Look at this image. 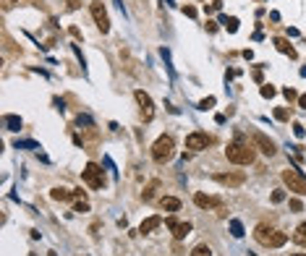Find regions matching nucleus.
<instances>
[{
	"label": "nucleus",
	"instance_id": "15",
	"mask_svg": "<svg viewBox=\"0 0 306 256\" xmlns=\"http://www.w3.org/2000/svg\"><path fill=\"white\" fill-rule=\"evenodd\" d=\"M160 209H162V212H178L181 201H178L176 196H162V199H160Z\"/></svg>",
	"mask_w": 306,
	"mask_h": 256
},
{
	"label": "nucleus",
	"instance_id": "25",
	"mask_svg": "<svg viewBox=\"0 0 306 256\" xmlns=\"http://www.w3.org/2000/svg\"><path fill=\"white\" fill-rule=\"evenodd\" d=\"M212 107H215V97H207L199 102V110H212Z\"/></svg>",
	"mask_w": 306,
	"mask_h": 256
},
{
	"label": "nucleus",
	"instance_id": "4",
	"mask_svg": "<svg viewBox=\"0 0 306 256\" xmlns=\"http://www.w3.org/2000/svg\"><path fill=\"white\" fill-rule=\"evenodd\" d=\"M173 149H176L173 136H160L157 142H155V147H152V159L162 165V162H168V159L173 157Z\"/></svg>",
	"mask_w": 306,
	"mask_h": 256
},
{
	"label": "nucleus",
	"instance_id": "23",
	"mask_svg": "<svg viewBox=\"0 0 306 256\" xmlns=\"http://www.w3.org/2000/svg\"><path fill=\"white\" fill-rule=\"evenodd\" d=\"M275 118H277V121H283V123H286V121L291 118V112H288L286 107H275Z\"/></svg>",
	"mask_w": 306,
	"mask_h": 256
},
{
	"label": "nucleus",
	"instance_id": "30",
	"mask_svg": "<svg viewBox=\"0 0 306 256\" xmlns=\"http://www.w3.org/2000/svg\"><path fill=\"white\" fill-rule=\"evenodd\" d=\"M183 13H186L189 18H194V16H196V8H194V6H186V8H183Z\"/></svg>",
	"mask_w": 306,
	"mask_h": 256
},
{
	"label": "nucleus",
	"instance_id": "3",
	"mask_svg": "<svg viewBox=\"0 0 306 256\" xmlns=\"http://www.w3.org/2000/svg\"><path fill=\"white\" fill-rule=\"evenodd\" d=\"M283 183H286L293 194L306 196V175H303L298 168H293V165H291V168L283 170Z\"/></svg>",
	"mask_w": 306,
	"mask_h": 256
},
{
	"label": "nucleus",
	"instance_id": "9",
	"mask_svg": "<svg viewBox=\"0 0 306 256\" xmlns=\"http://www.w3.org/2000/svg\"><path fill=\"white\" fill-rule=\"evenodd\" d=\"M165 225H168V230L173 232V238H176V241H183L189 232H191V222H181V220H176V217H168Z\"/></svg>",
	"mask_w": 306,
	"mask_h": 256
},
{
	"label": "nucleus",
	"instance_id": "32",
	"mask_svg": "<svg viewBox=\"0 0 306 256\" xmlns=\"http://www.w3.org/2000/svg\"><path fill=\"white\" fill-rule=\"evenodd\" d=\"M293 131H296V136H298V138H303V133H306V131H303V126H298V123L293 126Z\"/></svg>",
	"mask_w": 306,
	"mask_h": 256
},
{
	"label": "nucleus",
	"instance_id": "7",
	"mask_svg": "<svg viewBox=\"0 0 306 256\" xmlns=\"http://www.w3.org/2000/svg\"><path fill=\"white\" fill-rule=\"evenodd\" d=\"M81 178L92 185V189H102L105 185V173H102V168L100 165H95V162H89V165L84 168V173H81Z\"/></svg>",
	"mask_w": 306,
	"mask_h": 256
},
{
	"label": "nucleus",
	"instance_id": "12",
	"mask_svg": "<svg viewBox=\"0 0 306 256\" xmlns=\"http://www.w3.org/2000/svg\"><path fill=\"white\" fill-rule=\"evenodd\" d=\"M194 204L199 209H212V206H220V199L207 196V194H194Z\"/></svg>",
	"mask_w": 306,
	"mask_h": 256
},
{
	"label": "nucleus",
	"instance_id": "2",
	"mask_svg": "<svg viewBox=\"0 0 306 256\" xmlns=\"http://www.w3.org/2000/svg\"><path fill=\"white\" fill-rule=\"evenodd\" d=\"M225 157L233 162V165H251V162H254V149L249 147V142H244V138L238 136L236 142L228 144Z\"/></svg>",
	"mask_w": 306,
	"mask_h": 256
},
{
	"label": "nucleus",
	"instance_id": "31",
	"mask_svg": "<svg viewBox=\"0 0 306 256\" xmlns=\"http://www.w3.org/2000/svg\"><path fill=\"white\" fill-rule=\"evenodd\" d=\"M65 3H68V8H71V11H76V8L81 6V0H65Z\"/></svg>",
	"mask_w": 306,
	"mask_h": 256
},
{
	"label": "nucleus",
	"instance_id": "21",
	"mask_svg": "<svg viewBox=\"0 0 306 256\" xmlns=\"http://www.w3.org/2000/svg\"><path fill=\"white\" fill-rule=\"evenodd\" d=\"M191 256H212V248L209 246H194V251H191Z\"/></svg>",
	"mask_w": 306,
	"mask_h": 256
},
{
	"label": "nucleus",
	"instance_id": "13",
	"mask_svg": "<svg viewBox=\"0 0 306 256\" xmlns=\"http://www.w3.org/2000/svg\"><path fill=\"white\" fill-rule=\"evenodd\" d=\"M272 44H275V48H277L283 55H288V58H296V50L291 48V42H288L286 37H275V39H272Z\"/></svg>",
	"mask_w": 306,
	"mask_h": 256
},
{
	"label": "nucleus",
	"instance_id": "24",
	"mask_svg": "<svg viewBox=\"0 0 306 256\" xmlns=\"http://www.w3.org/2000/svg\"><path fill=\"white\" fill-rule=\"evenodd\" d=\"M275 91H277V89H275L272 84H265V86H262V97H275Z\"/></svg>",
	"mask_w": 306,
	"mask_h": 256
},
{
	"label": "nucleus",
	"instance_id": "27",
	"mask_svg": "<svg viewBox=\"0 0 306 256\" xmlns=\"http://www.w3.org/2000/svg\"><path fill=\"white\" fill-rule=\"evenodd\" d=\"M74 212H89V204H86V201L81 199V201L76 204V209H74Z\"/></svg>",
	"mask_w": 306,
	"mask_h": 256
},
{
	"label": "nucleus",
	"instance_id": "1",
	"mask_svg": "<svg viewBox=\"0 0 306 256\" xmlns=\"http://www.w3.org/2000/svg\"><path fill=\"white\" fill-rule=\"evenodd\" d=\"M254 238L262 243V246H267V248H280V246H286L288 243V236L283 230L272 227V225H256L254 227Z\"/></svg>",
	"mask_w": 306,
	"mask_h": 256
},
{
	"label": "nucleus",
	"instance_id": "22",
	"mask_svg": "<svg viewBox=\"0 0 306 256\" xmlns=\"http://www.w3.org/2000/svg\"><path fill=\"white\" fill-rule=\"evenodd\" d=\"M230 232H233V238H241V236H244V225L238 222V220H233V222H230Z\"/></svg>",
	"mask_w": 306,
	"mask_h": 256
},
{
	"label": "nucleus",
	"instance_id": "20",
	"mask_svg": "<svg viewBox=\"0 0 306 256\" xmlns=\"http://www.w3.org/2000/svg\"><path fill=\"white\" fill-rule=\"evenodd\" d=\"M6 126L11 131H18L21 128V118H16V115H6Z\"/></svg>",
	"mask_w": 306,
	"mask_h": 256
},
{
	"label": "nucleus",
	"instance_id": "8",
	"mask_svg": "<svg viewBox=\"0 0 306 256\" xmlns=\"http://www.w3.org/2000/svg\"><path fill=\"white\" fill-rule=\"evenodd\" d=\"M209 144H212V136H207V133H202V131H194V133L186 136V149H191V152H202V149H207Z\"/></svg>",
	"mask_w": 306,
	"mask_h": 256
},
{
	"label": "nucleus",
	"instance_id": "18",
	"mask_svg": "<svg viewBox=\"0 0 306 256\" xmlns=\"http://www.w3.org/2000/svg\"><path fill=\"white\" fill-rule=\"evenodd\" d=\"M160 189V180H152L149 185H147V189H144V194H142V199L144 201H152V196H155V191Z\"/></svg>",
	"mask_w": 306,
	"mask_h": 256
},
{
	"label": "nucleus",
	"instance_id": "35",
	"mask_svg": "<svg viewBox=\"0 0 306 256\" xmlns=\"http://www.w3.org/2000/svg\"><path fill=\"white\" fill-rule=\"evenodd\" d=\"M291 256H306V253H291Z\"/></svg>",
	"mask_w": 306,
	"mask_h": 256
},
{
	"label": "nucleus",
	"instance_id": "11",
	"mask_svg": "<svg viewBox=\"0 0 306 256\" xmlns=\"http://www.w3.org/2000/svg\"><path fill=\"white\" fill-rule=\"evenodd\" d=\"M254 144L262 149V154H267V157H272L275 152H277V147H275V142H272V138H267L265 133H254Z\"/></svg>",
	"mask_w": 306,
	"mask_h": 256
},
{
	"label": "nucleus",
	"instance_id": "5",
	"mask_svg": "<svg viewBox=\"0 0 306 256\" xmlns=\"http://www.w3.org/2000/svg\"><path fill=\"white\" fill-rule=\"evenodd\" d=\"M89 13H92L95 24H97V29H100L102 34H107V32H110V18H107V11H105V6L100 3V0L89 3Z\"/></svg>",
	"mask_w": 306,
	"mask_h": 256
},
{
	"label": "nucleus",
	"instance_id": "14",
	"mask_svg": "<svg viewBox=\"0 0 306 256\" xmlns=\"http://www.w3.org/2000/svg\"><path fill=\"white\" fill-rule=\"evenodd\" d=\"M162 225V217L160 215H155V217H147L142 225H139V232H142V236H147V232H152V230H155V227H160Z\"/></svg>",
	"mask_w": 306,
	"mask_h": 256
},
{
	"label": "nucleus",
	"instance_id": "26",
	"mask_svg": "<svg viewBox=\"0 0 306 256\" xmlns=\"http://www.w3.org/2000/svg\"><path fill=\"white\" fill-rule=\"evenodd\" d=\"M280 201H286V191H272V204H280Z\"/></svg>",
	"mask_w": 306,
	"mask_h": 256
},
{
	"label": "nucleus",
	"instance_id": "16",
	"mask_svg": "<svg viewBox=\"0 0 306 256\" xmlns=\"http://www.w3.org/2000/svg\"><path fill=\"white\" fill-rule=\"evenodd\" d=\"M50 196H53L55 201H71V199H76V196H74V191H68V189H53V191H50Z\"/></svg>",
	"mask_w": 306,
	"mask_h": 256
},
{
	"label": "nucleus",
	"instance_id": "10",
	"mask_svg": "<svg viewBox=\"0 0 306 256\" xmlns=\"http://www.w3.org/2000/svg\"><path fill=\"white\" fill-rule=\"evenodd\" d=\"M215 180L220 183V185L233 189V185H244V183H246V175H244V173H215Z\"/></svg>",
	"mask_w": 306,
	"mask_h": 256
},
{
	"label": "nucleus",
	"instance_id": "29",
	"mask_svg": "<svg viewBox=\"0 0 306 256\" xmlns=\"http://www.w3.org/2000/svg\"><path fill=\"white\" fill-rule=\"evenodd\" d=\"M291 209H293V212H301V209H303V204H301L298 199H293V201H291Z\"/></svg>",
	"mask_w": 306,
	"mask_h": 256
},
{
	"label": "nucleus",
	"instance_id": "34",
	"mask_svg": "<svg viewBox=\"0 0 306 256\" xmlns=\"http://www.w3.org/2000/svg\"><path fill=\"white\" fill-rule=\"evenodd\" d=\"M207 32H217V24H215V21H207Z\"/></svg>",
	"mask_w": 306,
	"mask_h": 256
},
{
	"label": "nucleus",
	"instance_id": "33",
	"mask_svg": "<svg viewBox=\"0 0 306 256\" xmlns=\"http://www.w3.org/2000/svg\"><path fill=\"white\" fill-rule=\"evenodd\" d=\"M298 107H301V110H306V95H301V97H298Z\"/></svg>",
	"mask_w": 306,
	"mask_h": 256
},
{
	"label": "nucleus",
	"instance_id": "19",
	"mask_svg": "<svg viewBox=\"0 0 306 256\" xmlns=\"http://www.w3.org/2000/svg\"><path fill=\"white\" fill-rule=\"evenodd\" d=\"M220 21L225 24V29H228L230 34H236V32H238V18H233V16H230V18H228V16H223Z\"/></svg>",
	"mask_w": 306,
	"mask_h": 256
},
{
	"label": "nucleus",
	"instance_id": "28",
	"mask_svg": "<svg viewBox=\"0 0 306 256\" xmlns=\"http://www.w3.org/2000/svg\"><path fill=\"white\" fill-rule=\"evenodd\" d=\"M283 95H286L288 100H296V89H291V86H286V89H283Z\"/></svg>",
	"mask_w": 306,
	"mask_h": 256
},
{
	"label": "nucleus",
	"instance_id": "6",
	"mask_svg": "<svg viewBox=\"0 0 306 256\" xmlns=\"http://www.w3.org/2000/svg\"><path fill=\"white\" fill-rule=\"evenodd\" d=\"M134 97H136V102H139L142 121H144V123H149L152 118H155V105H152V97L147 95V91H142V89H136V91H134Z\"/></svg>",
	"mask_w": 306,
	"mask_h": 256
},
{
	"label": "nucleus",
	"instance_id": "17",
	"mask_svg": "<svg viewBox=\"0 0 306 256\" xmlns=\"http://www.w3.org/2000/svg\"><path fill=\"white\" fill-rule=\"evenodd\" d=\"M293 241H296L298 246H303V248H306V222H301V225L296 227V232H293Z\"/></svg>",
	"mask_w": 306,
	"mask_h": 256
}]
</instances>
